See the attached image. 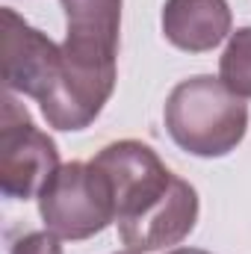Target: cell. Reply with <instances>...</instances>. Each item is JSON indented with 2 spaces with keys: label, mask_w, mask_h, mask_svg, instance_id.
<instances>
[{
  "label": "cell",
  "mask_w": 251,
  "mask_h": 254,
  "mask_svg": "<svg viewBox=\"0 0 251 254\" xmlns=\"http://www.w3.org/2000/svg\"><path fill=\"white\" fill-rule=\"evenodd\" d=\"M198 222V192L184 178H175L166 198H160L139 219L119 225V237L133 254L160 252L184 243Z\"/></svg>",
  "instance_id": "cell-7"
},
{
  "label": "cell",
  "mask_w": 251,
  "mask_h": 254,
  "mask_svg": "<svg viewBox=\"0 0 251 254\" xmlns=\"http://www.w3.org/2000/svg\"><path fill=\"white\" fill-rule=\"evenodd\" d=\"M36 198L45 228L60 240H89L116 222L113 184L92 160L60 166Z\"/></svg>",
  "instance_id": "cell-2"
},
{
  "label": "cell",
  "mask_w": 251,
  "mask_h": 254,
  "mask_svg": "<svg viewBox=\"0 0 251 254\" xmlns=\"http://www.w3.org/2000/svg\"><path fill=\"white\" fill-rule=\"evenodd\" d=\"M65 45L63 68L74 80L98 89H116V57L122 30V0H63Z\"/></svg>",
  "instance_id": "cell-3"
},
{
  "label": "cell",
  "mask_w": 251,
  "mask_h": 254,
  "mask_svg": "<svg viewBox=\"0 0 251 254\" xmlns=\"http://www.w3.org/2000/svg\"><path fill=\"white\" fill-rule=\"evenodd\" d=\"M163 116L175 145L192 157H225L249 130V107L243 98L210 74L181 80Z\"/></svg>",
  "instance_id": "cell-1"
},
{
  "label": "cell",
  "mask_w": 251,
  "mask_h": 254,
  "mask_svg": "<svg viewBox=\"0 0 251 254\" xmlns=\"http://www.w3.org/2000/svg\"><path fill=\"white\" fill-rule=\"evenodd\" d=\"M113 184L116 195V225H125L148 213L166 192L172 190L175 178L157 151L145 142L122 139L107 145L92 160Z\"/></svg>",
  "instance_id": "cell-5"
},
{
  "label": "cell",
  "mask_w": 251,
  "mask_h": 254,
  "mask_svg": "<svg viewBox=\"0 0 251 254\" xmlns=\"http://www.w3.org/2000/svg\"><path fill=\"white\" fill-rule=\"evenodd\" d=\"M0 60L6 92H18L42 104L63 74V48L54 45L36 27H30L12 9L0 12Z\"/></svg>",
  "instance_id": "cell-6"
},
{
  "label": "cell",
  "mask_w": 251,
  "mask_h": 254,
  "mask_svg": "<svg viewBox=\"0 0 251 254\" xmlns=\"http://www.w3.org/2000/svg\"><path fill=\"white\" fill-rule=\"evenodd\" d=\"M12 254H63V246H60V237L51 234V231H39V234H27L24 240L15 243Z\"/></svg>",
  "instance_id": "cell-10"
},
{
  "label": "cell",
  "mask_w": 251,
  "mask_h": 254,
  "mask_svg": "<svg viewBox=\"0 0 251 254\" xmlns=\"http://www.w3.org/2000/svg\"><path fill=\"white\" fill-rule=\"evenodd\" d=\"M172 254H210V252H201V249H178V252Z\"/></svg>",
  "instance_id": "cell-11"
},
{
  "label": "cell",
  "mask_w": 251,
  "mask_h": 254,
  "mask_svg": "<svg viewBox=\"0 0 251 254\" xmlns=\"http://www.w3.org/2000/svg\"><path fill=\"white\" fill-rule=\"evenodd\" d=\"M60 169L57 142L6 92L0 116V190L6 198H33Z\"/></svg>",
  "instance_id": "cell-4"
},
{
  "label": "cell",
  "mask_w": 251,
  "mask_h": 254,
  "mask_svg": "<svg viewBox=\"0 0 251 254\" xmlns=\"http://www.w3.org/2000/svg\"><path fill=\"white\" fill-rule=\"evenodd\" d=\"M228 0H166L163 36L189 54H204L222 45L231 33Z\"/></svg>",
  "instance_id": "cell-8"
},
{
  "label": "cell",
  "mask_w": 251,
  "mask_h": 254,
  "mask_svg": "<svg viewBox=\"0 0 251 254\" xmlns=\"http://www.w3.org/2000/svg\"><path fill=\"white\" fill-rule=\"evenodd\" d=\"M219 80L240 98H251V27L231 33L219 60Z\"/></svg>",
  "instance_id": "cell-9"
}]
</instances>
